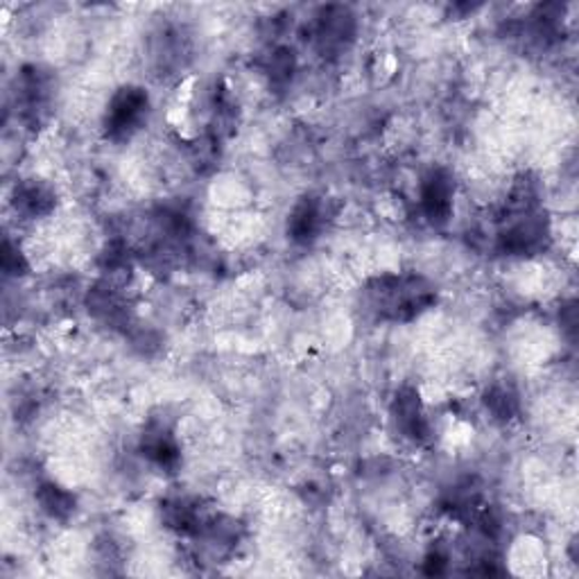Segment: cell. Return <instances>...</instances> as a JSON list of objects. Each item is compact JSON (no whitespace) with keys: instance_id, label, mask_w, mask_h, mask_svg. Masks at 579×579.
<instances>
[{"instance_id":"obj_1","label":"cell","mask_w":579,"mask_h":579,"mask_svg":"<svg viewBox=\"0 0 579 579\" xmlns=\"http://www.w3.org/2000/svg\"><path fill=\"white\" fill-rule=\"evenodd\" d=\"M367 311L380 322H412L435 303V288L416 275H382L363 290Z\"/></svg>"},{"instance_id":"obj_2","label":"cell","mask_w":579,"mask_h":579,"mask_svg":"<svg viewBox=\"0 0 579 579\" xmlns=\"http://www.w3.org/2000/svg\"><path fill=\"white\" fill-rule=\"evenodd\" d=\"M149 96L141 87H123L113 93L104 113V134L113 143H125L145 125Z\"/></svg>"},{"instance_id":"obj_3","label":"cell","mask_w":579,"mask_h":579,"mask_svg":"<svg viewBox=\"0 0 579 579\" xmlns=\"http://www.w3.org/2000/svg\"><path fill=\"white\" fill-rule=\"evenodd\" d=\"M453 198H455L453 177L442 168L431 170L421 183V211L426 215V220L435 226H444L453 215Z\"/></svg>"},{"instance_id":"obj_4","label":"cell","mask_w":579,"mask_h":579,"mask_svg":"<svg viewBox=\"0 0 579 579\" xmlns=\"http://www.w3.org/2000/svg\"><path fill=\"white\" fill-rule=\"evenodd\" d=\"M394 423L401 431V435L419 446H426L433 442V426L431 419L423 410V403L419 399V392L414 390H403L397 394L394 405H392Z\"/></svg>"},{"instance_id":"obj_5","label":"cell","mask_w":579,"mask_h":579,"mask_svg":"<svg viewBox=\"0 0 579 579\" xmlns=\"http://www.w3.org/2000/svg\"><path fill=\"white\" fill-rule=\"evenodd\" d=\"M141 450L152 465H157L166 471H175L181 461V448L177 444L172 426L166 419H152L147 423V428L141 435Z\"/></svg>"},{"instance_id":"obj_6","label":"cell","mask_w":579,"mask_h":579,"mask_svg":"<svg viewBox=\"0 0 579 579\" xmlns=\"http://www.w3.org/2000/svg\"><path fill=\"white\" fill-rule=\"evenodd\" d=\"M354 34H356V16L352 14L349 8L331 5L320 12L315 25V42L322 53L342 51L352 42Z\"/></svg>"},{"instance_id":"obj_7","label":"cell","mask_w":579,"mask_h":579,"mask_svg":"<svg viewBox=\"0 0 579 579\" xmlns=\"http://www.w3.org/2000/svg\"><path fill=\"white\" fill-rule=\"evenodd\" d=\"M326 202L322 198H301L288 215V236L297 245H311L318 241L320 231L326 224Z\"/></svg>"},{"instance_id":"obj_8","label":"cell","mask_w":579,"mask_h":579,"mask_svg":"<svg viewBox=\"0 0 579 579\" xmlns=\"http://www.w3.org/2000/svg\"><path fill=\"white\" fill-rule=\"evenodd\" d=\"M51 77L38 70L36 66L25 68L21 73V87H19V100H21V113L25 121L38 123L42 121L44 111L48 109L51 100Z\"/></svg>"},{"instance_id":"obj_9","label":"cell","mask_w":579,"mask_h":579,"mask_svg":"<svg viewBox=\"0 0 579 579\" xmlns=\"http://www.w3.org/2000/svg\"><path fill=\"white\" fill-rule=\"evenodd\" d=\"M14 209L27 220L46 218L55 209V190L36 179L21 181L14 190Z\"/></svg>"},{"instance_id":"obj_10","label":"cell","mask_w":579,"mask_h":579,"mask_svg":"<svg viewBox=\"0 0 579 579\" xmlns=\"http://www.w3.org/2000/svg\"><path fill=\"white\" fill-rule=\"evenodd\" d=\"M36 503L53 521H66L75 512V496L55 482H44L36 489Z\"/></svg>"},{"instance_id":"obj_11","label":"cell","mask_w":579,"mask_h":579,"mask_svg":"<svg viewBox=\"0 0 579 579\" xmlns=\"http://www.w3.org/2000/svg\"><path fill=\"white\" fill-rule=\"evenodd\" d=\"M485 405L496 421H510L516 414L519 401L516 394L510 388H505V385H493V388L485 394Z\"/></svg>"},{"instance_id":"obj_12","label":"cell","mask_w":579,"mask_h":579,"mask_svg":"<svg viewBox=\"0 0 579 579\" xmlns=\"http://www.w3.org/2000/svg\"><path fill=\"white\" fill-rule=\"evenodd\" d=\"M294 73V53L290 48H277L272 57L267 59V75L269 80L283 85L288 82Z\"/></svg>"},{"instance_id":"obj_13","label":"cell","mask_w":579,"mask_h":579,"mask_svg":"<svg viewBox=\"0 0 579 579\" xmlns=\"http://www.w3.org/2000/svg\"><path fill=\"white\" fill-rule=\"evenodd\" d=\"M3 269H5L8 277H21V275H25V269H27L25 256L21 254V249L10 238H5V243H3Z\"/></svg>"}]
</instances>
